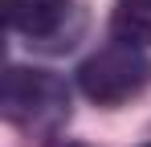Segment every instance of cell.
Wrapping results in <instances>:
<instances>
[{"instance_id": "obj_1", "label": "cell", "mask_w": 151, "mask_h": 147, "mask_svg": "<svg viewBox=\"0 0 151 147\" xmlns=\"http://www.w3.org/2000/svg\"><path fill=\"white\" fill-rule=\"evenodd\" d=\"M0 106L4 119L29 135H57V127H65L70 119V86L49 70L8 66Z\"/></svg>"}, {"instance_id": "obj_2", "label": "cell", "mask_w": 151, "mask_h": 147, "mask_svg": "<svg viewBox=\"0 0 151 147\" xmlns=\"http://www.w3.org/2000/svg\"><path fill=\"white\" fill-rule=\"evenodd\" d=\"M78 86H82V94L90 98V102H98V106H123V102L139 98L151 86V57L139 45L114 41V45L98 49L94 57L82 61Z\"/></svg>"}, {"instance_id": "obj_3", "label": "cell", "mask_w": 151, "mask_h": 147, "mask_svg": "<svg viewBox=\"0 0 151 147\" xmlns=\"http://www.w3.org/2000/svg\"><path fill=\"white\" fill-rule=\"evenodd\" d=\"M4 24L33 49L65 53L86 33V12L78 0H0Z\"/></svg>"}, {"instance_id": "obj_4", "label": "cell", "mask_w": 151, "mask_h": 147, "mask_svg": "<svg viewBox=\"0 0 151 147\" xmlns=\"http://www.w3.org/2000/svg\"><path fill=\"white\" fill-rule=\"evenodd\" d=\"M110 33L127 45H151V0H114Z\"/></svg>"}, {"instance_id": "obj_5", "label": "cell", "mask_w": 151, "mask_h": 147, "mask_svg": "<svg viewBox=\"0 0 151 147\" xmlns=\"http://www.w3.org/2000/svg\"><path fill=\"white\" fill-rule=\"evenodd\" d=\"M45 147H82V143H70V139H49Z\"/></svg>"}, {"instance_id": "obj_6", "label": "cell", "mask_w": 151, "mask_h": 147, "mask_svg": "<svg viewBox=\"0 0 151 147\" xmlns=\"http://www.w3.org/2000/svg\"><path fill=\"white\" fill-rule=\"evenodd\" d=\"M147 147H151V143H147Z\"/></svg>"}]
</instances>
